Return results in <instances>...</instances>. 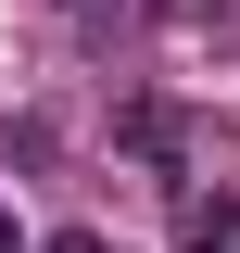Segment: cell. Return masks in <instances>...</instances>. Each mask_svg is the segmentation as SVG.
I'll use <instances>...</instances> for the list:
<instances>
[{"label":"cell","instance_id":"obj_1","mask_svg":"<svg viewBox=\"0 0 240 253\" xmlns=\"http://www.w3.org/2000/svg\"><path fill=\"white\" fill-rule=\"evenodd\" d=\"M114 139H126L139 165H164V177L190 165V114H177V101H114Z\"/></svg>","mask_w":240,"mask_h":253},{"label":"cell","instance_id":"obj_2","mask_svg":"<svg viewBox=\"0 0 240 253\" xmlns=\"http://www.w3.org/2000/svg\"><path fill=\"white\" fill-rule=\"evenodd\" d=\"M177 253H240V190L190 203V215H177Z\"/></svg>","mask_w":240,"mask_h":253},{"label":"cell","instance_id":"obj_3","mask_svg":"<svg viewBox=\"0 0 240 253\" xmlns=\"http://www.w3.org/2000/svg\"><path fill=\"white\" fill-rule=\"evenodd\" d=\"M63 26H76V51H114L139 26V0H63Z\"/></svg>","mask_w":240,"mask_h":253},{"label":"cell","instance_id":"obj_4","mask_svg":"<svg viewBox=\"0 0 240 253\" xmlns=\"http://www.w3.org/2000/svg\"><path fill=\"white\" fill-rule=\"evenodd\" d=\"M0 165H51V114H13L0 126Z\"/></svg>","mask_w":240,"mask_h":253},{"label":"cell","instance_id":"obj_5","mask_svg":"<svg viewBox=\"0 0 240 253\" xmlns=\"http://www.w3.org/2000/svg\"><path fill=\"white\" fill-rule=\"evenodd\" d=\"M164 26H240V0H152Z\"/></svg>","mask_w":240,"mask_h":253},{"label":"cell","instance_id":"obj_6","mask_svg":"<svg viewBox=\"0 0 240 253\" xmlns=\"http://www.w3.org/2000/svg\"><path fill=\"white\" fill-rule=\"evenodd\" d=\"M38 253H101V241H89V228H63V241H38Z\"/></svg>","mask_w":240,"mask_h":253},{"label":"cell","instance_id":"obj_7","mask_svg":"<svg viewBox=\"0 0 240 253\" xmlns=\"http://www.w3.org/2000/svg\"><path fill=\"white\" fill-rule=\"evenodd\" d=\"M0 253H13V215H0Z\"/></svg>","mask_w":240,"mask_h":253}]
</instances>
